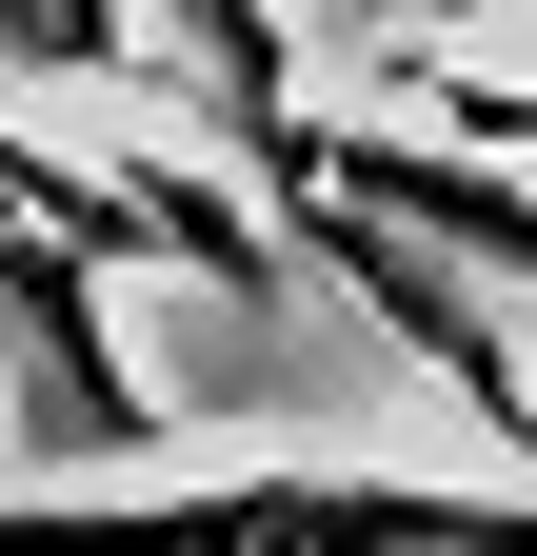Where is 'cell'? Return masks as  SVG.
Listing matches in <instances>:
<instances>
[{
    "instance_id": "obj_1",
    "label": "cell",
    "mask_w": 537,
    "mask_h": 556,
    "mask_svg": "<svg viewBox=\"0 0 537 556\" xmlns=\"http://www.w3.org/2000/svg\"><path fill=\"white\" fill-rule=\"evenodd\" d=\"M0 556H537V497H419V477H359V457L40 477V497H0Z\"/></svg>"
},
{
    "instance_id": "obj_2",
    "label": "cell",
    "mask_w": 537,
    "mask_h": 556,
    "mask_svg": "<svg viewBox=\"0 0 537 556\" xmlns=\"http://www.w3.org/2000/svg\"><path fill=\"white\" fill-rule=\"evenodd\" d=\"M259 179H279V219H299V258L339 278V299H359V318L398 338V358H419V378H438L458 417H478L498 457H537V358H517V338L478 318V278H458L438 239H398L378 199H339V179H299V160H259Z\"/></svg>"
},
{
    "instance_id": "obj_3",
    "label": "cell",
    "mask_w": 537,
    "mask_h": 556,
    "mask_svg": "<svg viewBox=\"0 0 537 556\" xmlns=\"http://www.w3.org/2000/svg\"><path fill=\"white\" fill-rule=\"evenodd\" d=\"M239 160H299V179L378 199V219H398V239H438L458 278H537V179H517V160H419V139H359V119H319V100L239 119Z\"/></svg>"
},
{
    "instance_id": "obj_4",
    "label": "cell",
    "mask_w": 537,
    "mask_h": 556,
    "mask_svg": "<svg viewBox=\"0 0 537 556\" xmlns=\"http://www.w3.org/2000/svg\"><path fill=\"white\" fill-rule=\"evenodd\" d=\"M0 80H60V100H160L179 60L140 40V0H0Z\"/></svg>"
},
{
    "instance_id": "obj_5",
    "label": "cell",
    "mask_w": 537,
    "mask_h": 556,
    "mask_svg": "<svg viewBox=\"0 0 537 556\" xmlns=\"http://www.w3.org/2000/svg\"><path fill=\"white\" fill-rule=\"evenodd\" d=\"M160 21H179V80L220 100V139L299 100V21H279V0H160Z\"/></svg>"
},
{
    "instance_id": "obj_6",
    "label": "cell",
    "mask_w": 537,
    "mask_h": 556,
    "mask_svg": "<svg viewBox=\"0 0 537 556\" xmlns=\"http://www.w3.org/2000/svg\"><path fill=\"white\" fill-rule=\"evenodd\" d=\"M398 100H419V119H458V139H517V160H537V80H478V60L398 40Z\"/></svg>"
},
{
    "instance_id": "obj_7",
    "label": "cell",
    "mask_w": 537,
    "mask_h": 556,
    "mask_svg": "<svg viewBox=\"0 0 537 556\" xmlns=\"http://www.w3.org/2000/svg\"><path fill=\"white\" fill-rule=\"evenodd\" d=\"M339 21H378V40H438V21H478V0H339Z\"/></svg>"
}]
</instances>
